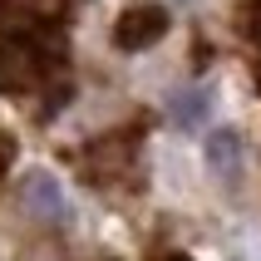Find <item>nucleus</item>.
<instances>
[{"instance_id":"1","label":"nucleus","mask_w":261,"mask_h":261,"mask_svg":"<svg viewBox=\"0 0 261 261\" xmlns=\"http://www.w3.org/2000/svg\"><path fill=\"white\" fill-rule=\"evenodd\" d=\"M20 207H25L35 222H49V227H64L69 222V197L64 188L55 182V173H44V168H30L20 177Z\"/></svg>"},{"instance_id":"2","label":"nucleus","mask_w":261,"mask_h":261,"mask_svg":"<svg viewBox=\"0 0 261 261\" xmlns=\"http://www.w3.org/2000/svg\"><path fill=\"white\" fill-rule=\"evenodd\" d=\"M163 35H168V10L163 5H128V10L118 15V25H114V44L128 49V55L158 44Z\"/></svg>"},{"instance_id":"3","label":"nucleus","mask_w":261,"mask_h":261,"mask_svg":"<svg viewBox=\"0 0 261 261\" xmlns=\"http://www.w3.org/2000/svg\"><path fill=\"white\" fill-rule=\"evenodd\" d=\"M207 163H212L217 177H237L242 173V138H237L232 128H217L207 138Z\"/></svg>"},{"instance_id":"4","label":"nucleus","mask_w":261,"mask_h":261,"mask_svg":"<svg viewBox=\"0 0 261 261\" xmlns=\"http://www.w3.org/2000/svg\"><path fill=\"white\" fill-rule=\"evenodd\" d=\"M242 30H247V40L261 49V0H251V5H247V15H242Z\"/></svg>"},{"instance_id":"5","label":"nucleus","mask_w":261,"mask_h":261,"mask_svg":"<svg viewBox=\"0 0 261 261\" xmlns=\"http://www.w3.org/2000/svg\"><path fill=\"white\" fill-rule=\"evenodd\" d=\"M15 168V138H5L0 133V182H5V173Z\"/></svg>"},{"instance_id":"6","label":"nucleus","mask_w":261,"mask_h":261,"mask_svg":"<svg viewBox=\"0 0 261 261\" xmlns=\"http://www.w3.org/2000/svg\"><path fill=\"white\" fill-rule=\"evenodd\" d=\"M163 261H192V256H182V251H173V256H163Z\"/></svg>"}]
</instances>
